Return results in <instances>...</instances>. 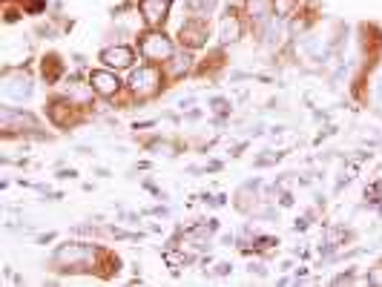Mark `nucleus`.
<instances>
[{
    "label": "nucleus",
    "instance_id": "nucleus-2",
    "mask_svg": "<svg viewBox=\"0 0 382 287\" xmlns=\"http://www.w3.org/2000/svg\"><path fill=\"white\" fill-rule=\"evenodd\" d=\"M129 86L136 95H141V98H149V95H156L161 89V75L156 66H138L129 75Z\"/></svg>",
    "mask_w": 382,
    "mask_h": 287
},
{
    "label": "nucleus",
    "instance_id": "nucleus-12",
    "mask_svg": "<svg viewBox=\"0 0 382 287\" xmlns=\"http://www.w3.org/2000/svg\"><path fill=\"white\" fill-rule=\"evenodd\" d=\"M158 3H170V0H158Z\"/></svg>",
    "mask_w": 382,
    "mask_h": 287
},
{
    "label": "nucleus",
    "instance_id": "nucleus-6",
    "mask_svg": "<svg viewBox=\"0 0 382 287\" xmlns=\"http://www.w3.org/2000/svg\"><path fill=\"white\" fill-rule=\"evenodd\" d=\"M207 41V24L201 21V17H193V21H187L181 26V44L190 46V49H196Z\"/></svg>",
    "mask_w": 382,
    "mask_h": 287
},
{
    "label": "nucleus",
    "instance_id": "nucleus-8",
    "mask_svg": "<svg viewBox=\"0 0 382 287\" xmlns=\"http://www.w3.org/2000/svg\"><path fill=\"white\" fill-rule=\"evenodd\" d=\"M170 3H158V0H141V15L149 26H158L164 17H167Z\"/></svg>",
    "mask_w": 382,
    "mask_h": 287
},
{
    "label": "nucleus",
    "instance_id": "nucleus-10",
    "mask_svg": "<svg viewBox=\"0 0 382 287\" xmlns=\"http://www.w3.org/2000/svg\"><path fill=\"white\" fill-rule=\"evenodd\" d=\"M190 9H196V12H210L216 6V0H187Z\"/></svg>",
    "mask_w": 382,
    "mask_h": 287
},
{
    "label": "nucleus",
    "instance_id": "nucleus-11",
    "mask_svg": "<svg viewBox=\"0 0 382 287\" xmlns=\"http://www.w3.org/2000/svg\"><path fill=\"white\" fill-rule=\"evenodd\" d=\"M368 279H371L374 284H382V267H376V270H374V273H371Z\"/></svg>",
    "mask_w": 382,
    "mask_h": 287
},
{
    "label": "nucleus",
    "instance_id": "nucleus-5",
    "mask_svg": "<svg viewBox=\"0 0 382 287\" xmlns=\"http://www.w3.org/2000/svg\"><path fill=\"white\" fill-rule=\"evenodd\" d=\"M132 57H136V52L118 44V46H107L101 52V64H107L112 69H127V66H132Z\"/></svg>",
    "mask_w": 382,
    "mask_h": 287
},
{
    "label": "nucleus",
    "instance_id": "nucleus-1",
    "mask_svg": "<svg viewBox=\"0 0 382 287\" xmlns=\"http://www.w3.org/2000/svg\"><path fill=\"white\" fill-rule=\"evenodd\" d=\"M141 52H144L147 61H152V64L170 61V57H173V41H170L164 32H147L141 37Z\"/></svg>",
    "mask_w": 382,
    "mask_h": 287
},
{
    "label": "nucleus",
    "instance_id": "nucleus-9",
    "mask_svg": "<svg viewBox=\"0 0 382 287\" xmlns=\"http://www.w3.org/2000/svg\"><path fill=\"white\" fill-rule=\"evenodd\" d=\"M242 37V17L236 12H227L224 21H221V41L224 44H233Z\"/></svg>",
    "mask_w": 382,
    "mask_h": 287
},
{
    "label": "nucleus",
    "instance_id": "nucleus-4",
    "mask_svg": "<svg viewBox=\"0 0 382 287\" xmlns=\"http://www.w3.org/2000/svg\"><path fill=\"white\" fill-rule=\"evenodd\" d=\"M89 86L95 89V95H101V98H112L118 89H121V81L116 72H107V69H95L89 75Z\"/></svg>",
    "mask_w": 382,
    "mask_h": 287
},
{
    "label": "nucleus",
    "instance_id": "nucleus-7",
    "mask_svg": "<svg viewBox=\"0 0 382 287\" xmlns=\"http://www.w3.org/2000/svg\"><path fill=\"white\" fill-rule=\"evenodd\" d=\"M6 98H15V101H24L32 95V81L26 75H15V78H6Z\"/></svg>",
    "mask_w": 382,
    "mask_h": 287
},
{
    "label": "nucleus",
    "instance_id": "nucleus-3",
    "mask_svg": "<svg viewBox=\"0 0 382 287\" xmlns=\"http://www.w3.org/2000/svg\"><path fill=\"white\" fill-rule=\"evenodd\" d=\"M89 259H92L89 244H64V247H58V253H55V261L64 267H81Z\"/></svg>",
    "mask_w": 382,
    "mask_h": 287
}]
</instances>
